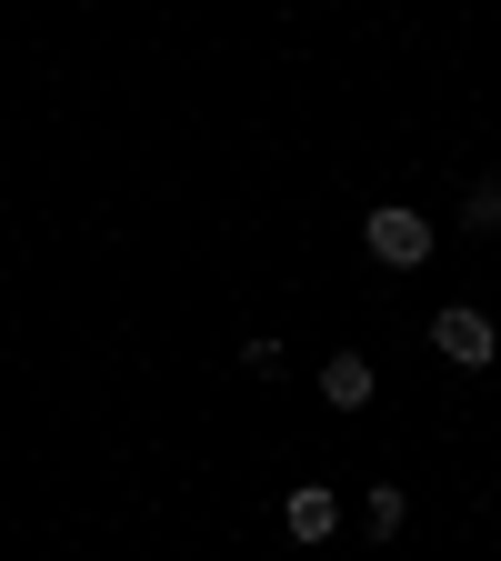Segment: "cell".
I'll return each instance as SVG.
<instances>
[{"label":"cell","mask_w":501,"mask_h":561,"mask_svg":"<svg viewBox=\"0 0 501 561\" xmlns=\"http://www.w3.org/2000/svg\"><path fill=\"white\" fill-rule=\"evenodd\" d=\"M432 241H442V231H432V221H421V210H411V201H382V210H372V221H362V251H372L382 271H421V261H432Z\"/></svg>","instance_id":"obj_1"},{"label":"cell","mask_w":501,"mask_h":561,"mask_svg":"<svg viewBox=\"0 0 501 561\" xmlns=\"http://www.w3.org/2000/svg\"><path fill=\"white\" fill-rule=\"evenodd\" d=\"M432 351H442V362H462V371H491V351H501V331H491V311L452 301V311L432 321Z\"/></svg>","instance_id":"obj_2"},{"label":"cell","mask_w":501,"mask_h":561,"mask_svg":"<svg viewBox=\"0 0 501 561\" xmlns=\"http://www.w3.org/2000/svg\"><path fill=\"white\" fill-rule=\"evenodd\" d=\"M281 531H292V541H331L341 531V491L331 481H292V491H281Z\"/></svg>","instance_id":"obj_3"},{"label":"cell","mask_w":501,"mask_h":561,"mask_svg":"<svg viewBox=\"0 0 501 561\" xmlns=\"http://www.w3.org/2000/svg\"><path fill=\"white\" fill-rule=\"evenodd\" d=\"M372 391H382V371L362 362V351H331V362H321V401H331V411H362Z\"/></svg>","instance_id":"obj_4"},{"label":"cell","mask_w":501,"mask_h":561,"mask_svg":"<svg viewBox=\"0 0 501 561\" xmlns=\"http://www.w3.org/2000/svg\"><path fill=\"white\" fill-rule=\"evenodd\" d=\"M401 522H411L401 481H362V531H372V541H401Z\"/></svg>","instance_id":"obj_5"},{"label":"cell","mask_w":501,"mask_h":561,"mask_svg":"<svg viewBox=\"0 0 501 561\" xmlns=\"http://www.w3.org/2000/svg\"><path fill=\"white\" fill-rule=\"evenodd\" d=\"M462 231H501V171H481V181H471V201H462Z\"/></svg>","instance_id":"obj_6"}]
</instances>
